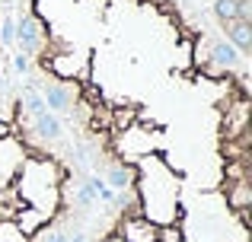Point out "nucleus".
Returning <instances> with one entry per match:
<instances>
[{
	"instance_id": "ddd939ff",
	"label": "nucleus",
	"mask_w": 252,
	"mask_h": 242,
	"mask_svg": "<svg viewBox=\"0 0 252 242\" xmlns=\"http://www.w3.org/2000/svg\"><path fill=\"white\" fill-rule=\"evenodd\" d=\"M182 226L172 220V223H160L157 226V242H182Z\"/></svg>"
},
{
	"instance_id": "f8f14e48",
	"label": "nucleus",
	"mask_w": 252,
	"mask_h": 242,
	"mask_svg": "<svg viewBox=\"0 0 252 242\" xmlns=\"http://www.w3.org/2000/svg\"><path fill=\"white\" fill-rule=\"evenodd\" d=\"M0 242H29V236H26L10 217V220H0Z\"/></svg>"
},
{
	"instance_id": "a211bd4d",
	"label": "nucleus",
	"mask_w": 252,
	"mask_h": 242,
	"mask_svg": "<svg viewBox=\"0 0 252 242\" xmlns=\"http://www.w3.org/2000/svg\"><path fill=\"white\" fill-rule=\"evenodd\" d=\"M29 61H32V57L23 54V51H19V54H13V70H16V74H29Z\"/></svg>"
},
{
	"instance_id": "4be33fe9",
	"label": "nucleus",
	"mask_w": 252,
	"mask_h": 242,
	"mask_svg": "<svg viewBox=\"0 0 252 242\" xmlns=\"http://www.w3.org/2000/svg\"><path fill=\"white\" fill-rule=\"evenodd\" d=\"M0 3H3V0H0Z\"/></svg>"
},
{
	"instance_id": "412c9836",
	"label": "nucleus",
	"mask_w": 252,
	"mask_h": 242,
	"mask_svg": "<svg viewBox=\"0 0 252 242\" xmlns=\"http://www.w3.org/2000/svg\"><path fill=\"white\" fill-rule=\"evenodd\" d=\"M109 242H122V239H118V236H112V239H109Z\"/></svg>"
},
{
	"instance_id": "6e6552de",
	"label": "nucleus",
	"mask_w": 252,
	"mask_h": 242,
	"mask_svg": "<svg viewBox=\"0 0 252 242\" xmlns=\"http://www.w3.org/2000/svg\"><path fill=\"white\" fill-rule=\"evenodd\" d=\"M32 131H35V137L38 140H61L64 137V128H61V118H58L55 112H38V115H32Z\"/></svg>"
},
{
	"instance_id": "20e7f679",
	"label": "nucleus",
	"mask_w": 252,
	"mask_h": 242,
	"mask_svg": "<svg viewBox=\"0 0 252 242\" xmlns=\"http://www.w3.org/2000/svg\"><path fill=\"white\" fill-rule=\"evenodd\" d=\"M77 89H80L77 80H51L48 86H45V93H42L48 112H70L74 102H77V96H80Z\"/></svg>"
},
{
	"instance_id": "dca6fc26",
	"label": "nucleus",
	"mask_w": 252,
	"mask_h": 242,
	"mask_svg": "<svg viewBox=\"0 0 252 242\" xmlns=\"http://www.w3.org/2000/svg\"><path fill=\"white\" fill-rule=\"evenodd\" d=\"M109 118H112V124H115V128H118V131H122V128H125V131H128V128H131V124H134V112H122V108H115V112H112V115H109Z\"/></svg>"
},
{
	"instance_id": "423d86ee",
	"label": "nucleus",
	"mask_w": 252,
	"mask_h": 242,
	"mask_svg": "<svg viewBox=\"0 0 252 242\" xmlns=\"http://www.w3.org/2000/svg\"><path fill=\"white\" fill-rule=\"evenodd\" d=\"M13 223L19 226V230L26 233V236H38V233L45 230V226L51 223V214H45V211H38V207H29V204H23L16 211V217H13Z\"/></svg>"
},
{
	"instance_id": "f3484780",
	"label": "nucleus",
	"mask_w": 252,
	"mask_h": 242,
	"mask_svg": "<svg viewBox=\"0 0 252 242\" xmlns=\"http://www.w3.org/2000/svg\"><path fill=\"white\" fill-rule=\"evenodd\" d=\"M38 242H67V233L64 230H48V226H45V230L38 233Z\"/></svg>"
},
{
	"instance_id": "6ab92c4d",
	"label": "nucleus",
	"mask_w": 252,
	"mask_h": 242,
	"mask_svg": "<svg viewBox=\"0 0 252 242\" xmlns=\"http://www.w3.org/2000/svg\"><path fill=\"white\" fill-rule=\"evenodd\" d=\"M6 137H13V124L0 118V140H6Z\"/></svg>"
},
{
	"instance_id": "f257e3e1",
	"label": "nucleus",
	"mask_w": 252,
	"mask_h": 242,
	"mask_svg": "<svg viewBox=\"0 0 252 242\" xmlns=\"http://www.w3.org/2000/svg\"><path fill=\"white\" fill-rule=\"evenodd\" d=\"M86 67H90V54L77 57L70 48H61L58 54L45 57V70H48L55 80H77V83H83L86 80Z\"/></svg>"
},
{
	"instance_id": "9d476101",
	"label": "nucleus",
	"mask_w": 252,
	"mask_h": 242,
	"mask_svg": "<svg viewBox=\"0 0 252 242\" xmlns=\"http://www.w3.org/2000/svg\"><path fill=\"white\" fill-rule=\"evenodd\" d=\"M26 162V153L19 143H13V137L0 140V175H13Z\"/></svg>"
},
{
	"instance_id": "7ed1b4c3",
	"label": "nucleus",
	"mask_w": 252,
	"mask_h": 242,
	"mask_svg": "<svg viewBox=\"0 0 252 242\" xmlns=\"http://www.w3.org/2000/svg\"><path fill=\"white\" fill-rule=\"evenodd\" d=\"M115 236L122 242H157V223L150 217H144L141 211H131V214H122Z\"/></svg>"
},
{
	"instance_id": "4468645a",
	"label": "nucleus",
	"mask_w": 252,
	"mask_h": 242,
	"mask_svg": "<svg viewBox=\"0 0 252 242\" xmlns=\"http://www.w3.org/2000/svg\"><path fill=\"white\" fill-rule=\"evenodd\" d=\"M214 16L217 23H230V19H236V0H214Z\"/></svg>"
},
{
	"instance_id": "9b49d317",
	"label": "nucleus",
	"mask_w": 252,
	"mask_h": 242,
	"mask_svg": "<svg viewBox=\"0 0 252 242\" xmlns=\"http://www.w3.org/2000/svg\"><path fill=\"white\" fill-rule=\"evenodd\" d=\"M105 185L115 188V191H125V188L134 185V169L125 166V162H112L109 169H105Z\"/></svg>"
},
{
	"instance_id": "2eb2a0df",
	"label": "nucleus",
	"mask_w": 252,
	"mask_h": 242,
	"mask_svg": "<svg viewBox=\"0 0 252 242\" xmlns=\"http://www.w3.org/2000/svg\"><path fill=\"white\" fill-rule=\"evenodd\" d=\"M13 38H16V19L3 16V23H0V45H13Z\"/></svg>"
},
{
	"instance_id": "39448f33",
	"label": "nucleus",
	"mask_w": 252,
	"mask_h": 242,
	"mask_svg": "<svg viewBox=\"0 0 252 242\" xmlns=\"http://www.w3.org/2000/svg\"><path fill=\"white\" fill-rule=\"evenodd\" d=\"M227 207H233L236 214H249L252 207V188L246 179V169H240L233 182H227Z\"/></svg>"
},
{
	"instance_id": "1a4fd4ad",
	"label": "nucleus",
	"mask_w": 252,
	"mask_h": 242,
	"mask_svg": "<svg viewBox=\"0 0 252 242\" xmlns=\"http://www.w3.org/2000/svg\"><path fill=\"white\" fill-rule=\"evenodd\" d=\"M223 32H227V42L240 54H249L252 51V23H246V19H230V23H223Z\"/></svg>"
},
{
	"instance_id": "0eeeda50",
	"label": "nucleus",
	"mask_w": 252,
	"mask_h": 242,
	"mask_svg": "<svg viewBox=\"0 0 252 242\" xmlns=\"http://www.w3.org/2000/svg\"><path fill=\"white\" fill-rule=\"evenodd\" d=\"M208 57H211V67H220V70H236V67H240V61H243V54L230 42H223V38L211 42Z\"/></svg>"
},
{
	"instance_id": "aec40b11",
	"label": "nucleus",
	"mask_w": 252,
	"mask_h": 242,
	"mask_svg": "<svg viewBox=\"0 0 252 242\" xmlns=\"http://www.w3.org/2000/svg\"><path fill=\"white\" fill-rule=\"evenodd\" d=\"M67 242H93V239L83 236V233H74V236H67Z\"/></svg>"
},
{
	"instance_id": "f03ea898",
	"label": "nucleus",
	"mask_w": 252,
	"mask_h": 242,
	"mask_svg": "<svg viewBox=\"0 0 252 242\" xmlns=\"http://www.w3.org/2000/svg\"><path fill=\"white\" fill-rule=\"evenodd\" d=\"M13 42L19 45V51L29 57L42 54L45 48V26L42 19H38V13H23V16L16 19V38Z\"/></svg>"
}]
</instances>
